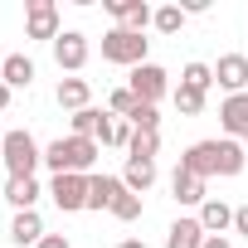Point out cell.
Segmentation results:
<instances>
[{
  "mask_svg": "<svg viewBox=\"0 0 248 248\" xmlns=\"http://www.w3.org/2000/svg\"><path fill=\"white\" fill-rule=\"evenodd\" d=\"M54 59H59V68H68V73L83 68V63H88V39H83L78 30H63V34L54 39Z\"/></svg>",
  "mask_w": 248,
  "mask_h": 248,
  "instance_id": "cell-9",
  "label": "cell"
},
{
  "mask_svg": "<svg viewBox=\"0 0 248 248\" xmlns=\"http://www.w3.org/2000/svg\"><path fill=\"white\" fill-rule=\"evenodd\" d=\"M0 156H5V170H10V175H34V166L44 161V151L34 146L30 132H5V141H0Z\"/></svg>",
  "mask_w": 248,
  "mask_h": 248,
  "instance_id": "cell-2",
  "label": "cell"
},
{
  "mask_svg": "<svg viewBox=\"0 0 248 248\" xmlns=\"http://www.w3.org/2000/svg\"><path fill=\"white\" fill-rule=\"evenodd\" d=\"M102 59H107V63H132V68H137V63H146V39L117 25V30L102 34Z\"/></svg>",
  "mask_w": 248,
  "mask_h": 248,
  "instance_id": "cell-3",
  "label": "cell"
},
{
  "mask_svg": "<svg viewBox=\"0 0 248 248\" xmlns=\"http://www.w3.org/2000/svg\"><path fill=\"white\" fill-rule=\"evenodd\" d=\"M117 248H146V243H141V238H122Z\"/></svg>",
  "mask_w": 248,
  "mask_h": 248,
  "instance_id": "cell-34",
  "label": "cell"
},
{
  "mask_svg": "<svg viewBox=\"0 0 248 248\" xmlns=\"http://www.w3.org/2000/svg\"><path fill=\"white\" fill-rule=\"evenodd\" d=\"M102 112L97 107H83V112H73V137H88V141H97V132H102Z\"/></svg>",
  "mask_w": 248,
  "mask_h": 248,
  "instance_id": "cell-21",
  "label": "cell"
},
{
  "mask_svg": "<svg viewBox=\"0 0 248 248\" xmlns=\"http://www.w3.org/2000/svg\"><path fill=\"white\" fill-rule=\"evenodd\" d=\"M0 63H5V59H0Z\"/></svg>",
  "mask_w": 248,
  "mask_h": 248,
  "instance_id": "cell-37",
  "label": "cell"
},
{
  "mask_svg": "<svg viewBox=\"0 0 248 248\" xmlns=\"http://www.w3.org/2000/svg\"><path fill=\"white\" fill-rule=\"evenodd\" d=\"M170 195H175L180 204H204V180L175 166V175H170Z\"/></svg>",
  "mask_w": 248,
  "mask_h": 248,
  "instance_id": "cell-13",
  "label": "cell"
},
{
  "mask_svg": "<svg viewBox=\"0 0 248 248\" xmlns=\"http://www.w3.org/2000/svg\"><path fill=\"white\" fill-rule=\"evenodd\" d=\"M10 238H15L20 248H25V243H39V238H44V219H39L34 209H20L15 224H10Z\"/></svg>",
  "mask_w": 248,
  "mask_h": 248,
  "instance_id": "cell-19",
  "label": "cell"
},
{
  "mask_svg": "<svg viewBox=\"0 0 248 248\" xmlns=\"http://www.w3.org/2000/svg\"><path fill=\"white\" fill-rule=\"evenodd\" d=\"M122 185H127L132 195L151 190V185H156V161H137V156H127V175H122Z\"/></svg>",
  "mask_w": 248,
  "mask_h": 248,
  "instance_id": "cell-16",
  "label": "cell"
},
{
  "mask_svg": "<svg viewBox=\"0 0 248 248\" xmlns=\"http://www.w3.org/2000/svg\"><path fill=\"white\" fill-rule=\"evenodd\" d=\"M0 83H5V88H30L34 83V63L25 54H10L5 63H0Z\"/></svg>",
  "mask_w": 248,
  "mask_h": 248,
  "instance_id": "cell-15",
  "label": "cell"
},
{
  "mask_svg": "<svg viewBox=\"0 0 248 248\" xmlns=\"http://www.w3.org/2000/svg\"><path fill=\"white\" fill-rule=\"evenodd\" d=\"M88 97H93V88H88L83 78H63V83H59V107L83 112V107H88Z\"/></svg>",
  "mask_w": 248,
  "mask_h": 248,
  "instance_id": "cell-20",
  "label": "cell"
},
{
  "mask_svg": "<svg viewBox=\"0 0 248 248\" xmlns=\"http://www.w3.org/2000/svg\"><path fill=\"white\" fill-rule=\"evenodd\" d=\"M34 248H68V238H63V233H44Z\"/></svg>",
  "mask_w": 248,
  "mask_h": 248,
  "instance_id": "cell-32",
  "label": "cell"
},
{
  "mask_svg": "<svg viewBox=\"0 0 248 248\" xmlns=\"http://www.w3.org/2000/svg\"><path fill=\"white\" fill-rule=\"evenodd\" d=\"M49 195H54V204H59L63 214H73V209H88V175H54Z\"/></svg>",
  "mask_w": 248,
  "mask_h": 248,
  "instance_id": "cell-5",
  "label": "cell"
},
{
  "mask_svg": "<svg viewBox=\"0 0 248 248\" xmlns=\"http://www.w3.org/2000/svg\"><path fill=\"white\" fill-rule=\"evenodd\" d=\"M112 112L132 117V112H137V93H132V88H117V93H112Z\"/></svg>",
  "mask_w": 248,
  "mask_h": 248,
  "instance_id": "cell-30",
  "label": "cell"
},
{
  "mask_svg": "<svg viewBox=\"0 0 248 248\" xmlns=\"http://www.w3.org/2000/svg\"><path fill=\"white\" fill-rule=\"evenodd\" d=\"M233 229L248 238V204H238V209H233Z\"/></svg>",
  "mask_w": 248,
  "mask_h": 248,
  "instance_id": "cell-31",
  "label": "cell"
},
{
  "mask_svg": "<svg viewBox=\"0 0 248 248\" xmlns=\"http://www.w3.org/2000/svg\"><path fill=\"white\" fill-rule=\"evenodd\" d=\"M214 78H219V88L233 97V93H248V59L243 54H224L219 59V68H214Z\"/></svg>",
  "mask_w": 248,
  "mask_h": 248,
  "instance_id": "cell-10",
  "label": "cell"
},
{
  "mask_svg": "<svg viewBox=\"0 0 248 248\" xmlns=\"http://www.w3.org/2000/svg\"><path fill=\"white\" fill-rule=\"evenodd\" d=\"M5 102H10V88H5V83H0V112H5Z\"/></svg>",
  "mask_w": 248,
  "mask_h": 248,
  "instance_id": "cell-35",
  "label": "cell"
},
{
  "mask_svg": "<svg viewBox=\"0 0 248 248\" xmlns=\"http://www.w3.org/2000/svg\"><path fill=\"white\" fill-rule=\"evenodd\" d=\"M180 83H185V88H195V93H209V83H214V68H209V63H185Z\"/></svg>",
  "mask_w": 248,
  "mask_h": 248,
  "instance_id": "cell-24",
  "label": "cell"
},
{
  "mask_svg": "<svg viewBox=\"0 0 248 248\" xmlns=\"http://www.w3.org/2000/svg\"><path fill=\"white\" fill-rule=\"evenodd\" d=\"M127 122H132L137 132H161V112H156L151 102H137V112H132Z\"/></svg>",
  "mask_w": 248,
  "mask_h": 248,
  "instance_id": "cell-28",
  "label": "cell"
},
{
  "mask_svg": "<svg viewBox=\"0 0 248 248\" xmlns=\"http://www.w3.org/2000/svg\"><path fill=\"white\" fill-rule=\"evenodd\" d=\"M0 141H5V127H0Z\"/></svg>",
  "mask_w": 248,
  "mask_h": 248,
  "instance_id": "cell-36",
  "label": "cell"
},
{
  "mask_svg": "<svg viewBox=\"0 0 248 248\" xmlns=\"http://www.w3.org/2000/svg\"><path fill=\"white\" fill-rule=\"evenodd\" d=\"M151 25H156V30H161V34H175V30H180V25H185V10H180V5H161V10H156V20H151Z\"/></svg>",
  "mask_w": 248,
  "mask_h": 248,
  "instance_id": "cell-29",
  "label": "cell"
},
{
  "mask_svg": "<svg viewBox=\"0 0 248 248\" xmlns=\"http://www.w3.org/2000/svg\"><path fill=\"white\" fill-rule=\"evenodd\" d=\"M243 170V146L238 141H219V175H238Z\"/></svg>",
  "mask_w": 248,
  "mask_h": 248,
  "instance_id": "cell-25",
  "label": "cell"
},
{
  "mask_svg": "<svg viewBox=\"0 0 248 248\" xmlns=\"http://www.w3.org/2000/svg\"><path fill=\"white\" fill-rule=\"evenodd\" d=\"M132 93H137V102H151V107H156V97L166 93V68L137 63V68H132Z\"/></svg>",
  "mask_w": 248,
  "mask_h": 248,
  "instance_id": "cell-8",
  "label": "cell"
},
{
  "mask_svg": "<svg viewBox=\"0 0 248 248\" xmlns=\"http://www.w3.org/2000/svg\"><path fill=\"white\" fill-rule=\"evenodd\" d=\"M25 34L30 39H59V5H54V0H30Z\"/></svg>",
  "mask_w": 248,
  "mask_h": 248,
  "instance_id": "cell-4",
  "label": "cell"
},
{
  "mask_svg": "<svg viewBox=\"0 0 248 248\" xmlns=\"http://www.w3.org/2000/svg\"><path fill=\"white\" fill-rule=\"evenodd\" d=\"M44 161H49L54 175H88L93 161H97V141H88V137H59L44 151Z\"/></svg>",
  "mask_w": 248,
  "mask_h": 248,
  "instance_id": "cell-1",
  "label": "cell"
},
{
  "mask_svg": "<svg viewBox=\"0 0 248 248\" xmlns=\"http://www.w3.org/2000/svg\"><path fill=\"white\" fill-rule=\"evenodd\" d=\"M117 195H122V180H112V175H88V209H112Z\"/></svg>",
  "mask_w": 248,
  "mask_h": 248,
  "instance_id": "cell-14",
  "label": "cell"
},
{
  "mask_svg": "<svg viewBox=\"0 0 248 248\" xmlns=\"http://www.w3.org/2000/svg\"><path fill=\"white\" fill-rule=\"evenodd\" d=\"M175 107H180V117H200L204 112V93H195V88H175Z\"/></svg>",
  "mask_w": 248,
  "mask_h": 248,
  "instance_id": "cell-27",
  "label": "cell"
},
{
  "mask_svg": "<svg viewBox=\"0 0 248 248\" xmlns=\"http://www.w3.org/2000/svg\"><path fill=\"white\" fill-rule=\"evenodd\" d=\"M137 161H156V151H161V132H137L132 127V146H127Z\"/></svg>",
  "mask_w": 248,
  "mask_h": 248,
  "instance_id": "cell-22",
  "label": "cell"
},
{
  "mask_svg": "<svg viewBox=\"0 0 248 248\" xmlns=\"http://www.w3.org/2000/svg\"><path fill=\"white\" fill-rule=\"evenodd\" d=\"M204 248H233V243H229V238H219V233H209V238H204Z\"/></svg>",
  "mask_w": 248,
  "mask_h": 248,
  "instance_id": "cell-33",
  "label": "cell"
},
{
  "mask_svg": "<svg viewBox=\"0 0 248 248\" xmlns=\"http://www.w3.org/2000/svg\"><path fill=\"white\" fill-rule=\"evenodd\" d=\"M107 15L122 20V30H132V34H146V25L156 20V10L146 0H107Z\"/></svg>",
  "mask_w": 248,
  "mask_h": 248,
  "instance_id": "cell-6",
  "label": "cell"
},
{
  "mask_svg": "<svg viewBox=\"0 0 248 248\" xmlns=\"http://www.w3.org/2000/svg\"><path fill=\"white\" fill-rule=\"evenodd\" d=\"M204 229H200V219H175L170 224V233H166V248H204Z\"/></svg>",
  "mask_w": 248,
  "mask_h": 248,
  "instance_id": "cell-12",
  "label": "cell"
},
{
  "mask_svg": "<svg viewBox=\"0 0 248 248\" xmlns=\"http://www.w3.org/2000/svg\"><path fill=\"white\" fill-rule=\"evenodd\" d=\"M180 170H190V175H200V180L219 175V141H195V146L180 156Z\"/></svg>",
  "mask_w": 248,
  "mask_h": 248,
  "instance_id": "cell-7",
  "label": "cell"
},
{
  "mask_svg": "<svg viewBox=\"0 0 248 248\" xmlns=\"http://www.w3.org/2000/svg\"><path fill=\"white\" fill-rule=\"evenodd\" d=\"M97 137H102V146H132V122H112L107 117Z\"/></svg>",
  "mask_w": 248,
  "mask_h": 248,
  "instance_id": "cell-23",
  "label": "cell"
},
{
  "mask_svg": "<svg viewBox=\"0 0 248 248\" xmlns=\"http://www.w3.org/2000/svg\"><path fill=\"white\" fill-rule=\"evenodd\" d=\"M219 122H224L229 141H233V137H243V141H248V93H233V97H224V107H219Z\"/></svg>",
  "mask_w": 248,
  "mask_h": 248,
  "instance_id": "cell-11",
  "label": "cell"
},
{
  "mask_svg": "<svg viewBox=\"0 0 248 248\" xmlns=\"http://www.w3.org/2000/svg\"><path fill=\"white\" fill-rule=\"evenodd\" d=\"M112 214H117V219H127V224H132V219H141V195H132L127 185H122V195L112 200Z\"/></svg>",
  "mask_w": 248,
  "mask_h": 248,
  "instance_id": "cell-26",
  "label": "cell"
},
{
  "mask_svg": "<svg viewBox=\"0 0 248 248\" xmlns=\"http://www.w3.org/2000/svg\"><path fill=\"white\" fill-rule=\"evenodd\" d=\"M5 200H10L15 209H34V200H39L34 175H10V180H5Z\"/></svg>",
  "mask_w": 248,
  "mask_h": 248,
  "instance_id": "cell-17",
  "label": "cell"
},
{
  "mask_svg": "<svg viewBox=\"0 0 248 248\" xmlns=\"http://www.w3.org/2000/svg\"><path fill=\"white\" fill-rule=\"evenodd\" d=\"M229 224H233V209H229L224 200H204V204H200V229H204V233H224Z\"/></svg>",
  "mask_w": 248,
  "mask_h": 248,
  "instance_id": "cell-18",
  "label": "cell"
}]
</instances>
